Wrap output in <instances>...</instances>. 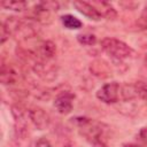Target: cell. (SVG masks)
I'll return each mask as SVG.
<instances>
[{"instance_id": "obj_1", "label": "cell", "mask_w": 147, "mask_h": 147, "mask_svg": "<svg viewBox=\"0 0 147 147\" xmlns=\"http://www.w3.org/2000/svg\"><path fill=\"white\" fill-rule=\"evenodd\" d=\"M101 48L114 60L117 61H123V60H127L130 57L133 56L134 51L131 46H129L126 42L116 39V38H111V37H107L103 38L101 40Z\"/></svg>"}, {"instance_id": "obj_2", "label": "cell", "mask_w": 147, "mask_h": 147, "mask_svg": "<svg viewBox=\"0 0 147 147\" xmlns=\"http://www.w3.org/2000/svg\"><path fill=\"white\" fill-rule=\"evenodd\" d=\"M75 124L78 126V130L82 136H84L88 141L91 142H96V141H102L101 137L105 133L103 124L96 121H93L87 117H76L72 118Z\"/></svg>"}, {"instance_id": "obj_3", "label": "cell", "mask_w": 147, "mask_h": 147, "mask_svg": "<svg viewBox=\"0 0 147 147\" xmlns=\"http://www.w3.org/2000/svg\"><path fill=\"white\" fill-rule=\"evenodd\" d=\"M59 10V2L57 1H41L38 2L33 9L32 15L36 21L42 24H49L53 21V11Z\"/></svg>"}, {"instance_id": "obj_4", "label": "cell", "mask_w": 147, "mask_h": 147, "mask_svg": "<svg viewBox=\"0 0 147 147\" xmlns=\"http://www.w3.org/2000/svg\"><path fill=\"white\" fill-rule=\"evenodd\" d=\"M96 98L103 103H115L121 95V86L117 82H111L102 85L95 93Z\"/></svg>"}, {"instance_id": "obj_5", "label": "cell", "mask_w": 147, "mask_h": 147, "mask_svg": "<svg viewBox=\"0 0 147 147\" xmlns=\"http://www.w3.org/2000/svg\"><path fill=\"white\" fill-rule=\"evenodd\" d=\"M11 116L14 118V130L16 137L24 139L28 134V119L24 109L20 106H11Z\"/></svg>"}, {"instance_id": "obj_6", "label": "cell", "mask_w": 147, "mask_h": 147, "mask_svg": "<svg viewBox=\"0 0 147 147\" xmlns=\"http://www.w3.org/2000/svg\"><path fill=\"white\" fill-rule=\"evenodd\" d=\"M32 69L38 77L47 82L54 80L57 76L56 65L51 63L47 60H36L32 64Z\"/></svg>"}, {"instance_id": "obj_7", "label": "cell", "mask_w": 147, "mask_h": 147, "mask_svg": "<svg viewBox=\"0 0 147 147\" xmlns=\"http://www.w3.org/2000/svg\"><path fill=\"white\" fill-rule=\"evenodd\" d=\"M28 116L38 130H46L51 124L49 115L40 107H31L28 110Z\"/></svg>"}, {"instance_id": "obj_8", "label": "cell", "mask_w": 147, "mask_h": 147, "mask_svg": "<svg viewBox=\"0 0 147 147\" xmlns=\"http://www.w3.org/2000/svg\"><path fill=\"white\" fill-rule=\"evenodd\" d=\"M74 99H75V95L68 91L60 93L54 100V107L57 110V113L62 115L70 114L74 107V103H72Z\"/></svg>"}, {"instance_id": "obj_9", "label": "cell", "mask_w": 147, "mask_h": 147, "mask_svg": "<svg viewBox=\"0 0 147 147\" xmlns=\"http://www.w3.org/2000/svg\"><path fill=\"white\" fill-rule=\"evenodd\" d=\"M56 54V45L52 40H44L38 44L33 55L38 60H47L51 61Z\"/></svg>"}, {"instance_id": "obj_10", "label": "cell", "mask_w": 147, "mask_h": 147, "mask_svg": "<svg viewBox=\"0 0 147 147\" xmlns=\"http://www.w3.org/2000/svg\"><path fill=\"white\" fill-rule=\"evenodd\" d=\"M72 5L82 15H84L88 20L100 21L102 18L100 13L96 10V8L91 2H87V1H74Z\"/></svg>"}, {"instance_id": "obj_11", "label": "cell", "mask_w": 147, "mask_h": 147, "mask_svg": "<svg viewBox=\"0 0 147 147\" xmlns=\"http://www.w3.org/2000/svg\"><path fill=\"white\" fill-rule=\"evenodd\" d=\"M20 77V74L10 65L2 62L1 64V71H0V79L3 85H13L17 82Z\"/></svg>"}, {"instance_id": "obj_12", "label": "cell", "mask_w": 147, "mask_h": 147, "mask_svg": "<svg viewBox=\"0 0 147 147\" xmlns=\"http://www.w3.org/2000/svg\"><path fill=\"white\" fill-rule=\"evenodd\" d=\"M91 3L96 8V10L100 13L102 18H106V20L116 18L117 11L113 7V5H110L109 2H106V1H92Z\"/></svg>"}, {"instance_id": "obj_13", "label": "cell", "mask_w": 147, "mask_h": 147, "mask_svg": "<svg viewBox=\"0 0 147 147\" xmlns=\"http://www.w3.org/2000/svg\"><path fill=\"white\" fill-rule=\"evenodd\" d=\"M61 22H62L63 26L69 30H77L83 26V22L78 17H76L71 14H65V15L61 16Z\"/></svg>"}, {"instance_id": "obj_14", "label": "cell", "mask_w": 147, "mask_h": 147, "mask_svg": "<svg viewBox=\"0 0 147 147\" xmlns=\"http://www.w3.org/2000/svg\"><path fill=\"white\" fill-rule=\"evenodd\" d=\"M1 6L5 9L13 10V11H23L28 8L26 1H17V0H5L1 2Z\"/></svg>"}, {"instance_id": "obj_15", "label": "cell", "mask_w": 147, "mask_h": 147, "mask_svg": "<svg viewBox=\"0 0 147 147\" xmlns=\"http://www.w3.org/2000/svg\"><path fill=\"white\" fill-rule=\"evenodd\" d=\"M91 71L93 75L98 76V77H105L103 74H107L108 76V65L106 63H103L102 61H94L93 63H91Z\"/></svg>"}, {"instance_id": "obj_16", "label": "cell", "mask_w": 147, "mask_h": 147, "mask_svg": "<svg viewBox=\"0 0 147 147\" xmlns=\"http://www.w3.org/2000/svg\"><path fill=\"white\" fill-rule=\"evenodd\" d=\"M77 40L84 46H93L96 42V37L92 33H79L77 34Z\"/></svg>"}, {"instance_id": "obj_17", "label": "cell", "mask_w": 147, "mask_h": 147, "mask_svg": "<svg viewBox=\"0 0 147 147\" xmlns=\"http://www.w3.org/2000/svg\"><path fill=\"white\" fill-rule=\"evenodd\" d=\"M138 138L141 142L147 145V126H144L140 129V131L138 132Z\"/></svg>"}, {"instance_id": "obj_18", "label": "cell", "mask_w": 147, "mask_h": 147, "mask_svg": "<svg viewBox=\"0 0 147 147\" xmlns=\"http://www.w3.org/2000/svg\"><path fill=\"white\" fill-rule=\"evenodd\" d=\"M36 147H52V144L49 142V140L45 137H41L38 139V141L36 142Z\"/></svg>"}, {"instance_id": "obj_19", "label": "cell", "mask_w": 147, "mask_h": 147, "mask_svg": "<svg viewBox=\"0 0 147 147\" xmlns=\"http://www.w3.org/2000/svg\"><path fill=\"white\" fill-rule=\"evenodd\" d=\"M141 23H142V26L147 29V6L144 8L142 13H141Z\"/></svg>"}, {"instance_id": "obj_20", "label": "cell", "mask_w": 147, "mask_h": 147, "mask_svg": "<svg viewBox=\"0 0 147 147\" xmlns=\"http://www.w3.org/2000/svg\"><path fill=\"white\" fill-rule=\"evenodd\" d=\"M93 147H107V145L103 141H96L93 144Z\"/></svg>"}, {"instance_id": "obj_21", "label": "cell", "mask_w": 147, "mask_h": 147, "mask_svg": "<svg viewBox=\"0 0 147 147\" xmlns=\"http://www.w3.org/2000/svg\"><path fill=\"white\" fill-rule=\"evenodd\" d=\"M123 147H138V146H136V145H131V144H130V145H124Z\"/></svg>"}, {"instance_id": "obj_22", "label": "cell", "mask_w": 147, "mask_h": 147, "mask_svg": "<svg viewBox=\"0 0 147 147\" xmlns=\"http://www.w3.org/2000/svg\"><path fill=\"white\" fill-rule=\"evenodd\" d=\"M144 62H145V65H146V68H147V54L145 55V59H144Z\"/></svg>"}]
</instances>
